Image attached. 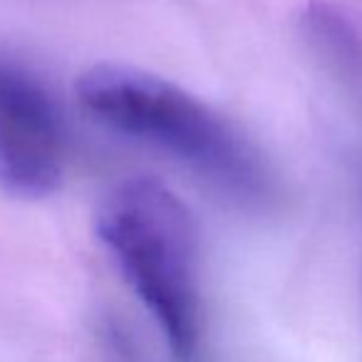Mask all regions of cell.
I'll list each match as a JSON object with an SVG mask.
<instances>
[{
  "instance_id": "1",
  "label": "cell",
  "mask_w": 362,
  "mask_h": 362,
  "mask_svg": "<svg viewBox=\"0 0 362 362\" xmlns=\"http://www.w3.org/2000/svg\"><path fill=\"white\" fill-rule=\"evenodd\" d=\"M100 238L136 298L154 315L171 357L202 362L199 241L197 223L184 202L159 181H127L102 209Z\"/></svg>"
},
{
  "instance_id": "2",
  "label": "cell",
  "mask_w": 362,
  "mask_h": 362,
  "mask_svg": "<svg viewBox=\"0 0 362 362\" xmlns=\"http://www.w3.org/2000/svg\"><path fill=\"white\" fill-rule=\"evenodd\" d=\"M77 95L102 124L149 141L236 199H263L271 179L258 151L204 102L156 75L122 65L85 72Z\"/></svg>"
},
{
  "instance_id": "3",
  "label": "cell",
  "mask_w": 362,
  "mask_h": 362,
  "mask_svg": "<svg viewBox=\"0 0 362 362\" xmlns=\"http://www.w3.org/2000/svg\"><path fill=\"white\" fill-rule=\"evenodd\" d=\"M65 124L40 80L0 57V187L18 197L55 192L65 171Z\"/></svg>"
}]
</instances>
